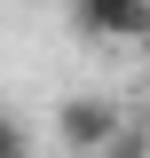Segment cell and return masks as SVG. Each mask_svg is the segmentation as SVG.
Masks as SVG:
<instances>
[{
  "label": "cell",
  "instance_id": "cell-1",
  "mask_svg": "<svg viewBox=\"0 0 150 158\" xmlns=\"http://www.w3.org/2000/svg\"><path fill=\"white\" fill-rule=\"evenodd\" d=\"M119 127H127V111H119L111 95H63V103H56V142H63L71 158H95Z\"/></svg>",
  "mask_w": 150,
  "mask_h": 158
},
{
  "label": "cell",
  "instance_id": "cell-2",
  "mask_svg": "<svg viewBox=\"0 0 150 158\" xmlns=\"http://www.w3.org/2000/svg\"><path fill=\"white\" fill-rule=\"evenodd\" d=\"M71 32L79 40H103V48H142L150 0H71Z\"/></svg>",
  "mask_w": 150,
  "mask_h": 158
},
{
  "label": "cell",
  "instance_id": "cell-3",
  "mask_svg": "<svg viewBox=\"0 0 150 158\" xmlns=\"http://www.w3.org/2000/svg\"><path fill=\"white\" fill-rule=\"evenodd\" d=\"M95 158H150V127H142V118H127V127H119Z\"/></svg>",
  "mask_w": 150,
  "mask_h": 158
},
{
  "label": "cell",
  "instance_id": "cell-4",
  "mask_svg": "<svg viewBox=\"0 0 150 158\" xmlns=\"http://www.w3.org/2000/svg\"><path fill=\"white\" fill-rule=\"evenodd\" d=\"M0 158H32V135H24L16 111H0Z\"/></svg>",
  "mask_w": 150,
  "mask_h": 158
},
{
  "label": "cell",
  "instance_id": "cell-5",
  "mask_svg": "<svg viewBox=\"0 0 150 158\" xmlns=\"http://www.w3.org/2000/svg\"><path fill=\"white\" fill-rule=\"evenodd\" d=\"M142 56H150V32H142Z\"/></svg>",
  "mask_w": 150,
  "mask_h": 158
}]
</instances>
